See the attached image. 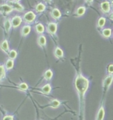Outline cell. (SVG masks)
<instances>
[{"label": "cell", "mask_w": 113, "mask_h": 120, "mask_svg": "<svg viewBox=\"0 0 113 120\" xmlns=\"http://www.w3.org/2000/svg\"><path fill=\"white\" fill-rule=\"evenodd\" d=\"M89 86V81L86 78L83 76H78L75 80V87L80 93L81 95H83L86 92Z\"/></svg>", "instance_id": "6da1fadb"}, {"label": "cell", "mask_w": 113, "mask_h": 120, "mask_svg": "<svg viewBox=\"0 0 113 120\" xmlns=\"http://www.w3.org/2000/svg\"><path fill=\"white\" fill-rule=\"evenodd\" d=\"M36 15L35 14L32 12V11H28L27 13L24 15L23 17V20L25 22H28V23H31L32 22L34 21V20L35 19Z\"/></svg>", "instance_id": "7a4b0ae2"}, {"label": "cell", "mask_w": 113, "mask_h": 120, "mask_svg": "<svg viewBox=\"0 0 113 120\" xmlns=\"http://www.w3.org/2000/svg\"><path fill=\"white\" fill-rule=\"evenodd\" d=\"M8 5H10L13 9H15L18 11H23L24 10V8L20 4L18 3V1H9Z\"/></svg>", "instance_id": "3957f363"}, {"label": "cell", "mask_w": 113, "mask_h": 120, "mask_svg": "<svg viewBox=\"0 0 113 120\" xmlns=\"http://www.w3.org/2000/svg\"><path fill=\"white\" fill-rule=\"evenodd\" d=\"M11 25L13 28H17L21 24L22 19L19 16H15L11 20Z\"/></svg>", "instance_id": "277c9868"}, {"label": "cell", "mask_w": 113, "mask_h": 120, "mask_svg": "<svg viewBox=\"0 0 113 120\" xmlns=\"http://www.w3.org/2000/svg\"><path fill=\"white\" fill-rule=\"evenodd\" d=\"M57 30V25L54 22H50L48 25V31L50 34H55Z\"/></svg>", "instance_id": "5b68a950"}, {"label": "cell", "mask_w": 113, "mask_h": 120, "mask_svg": "<svg viewBox=\"0 0 113 120\" xmlns=\"http://www.w3.org/2000/svg\"><path fill=\"white\" fill-rule=\"evenodd\" d=\"M101 9L104 13H108L110 11V4L109 1H104L101 5Z\"/></svg>", "instance_id": "8992f818"}, {"label": "cell", "mask_w": 113, "mask_h": 120, "mask_svg": "<svg viewBox=\"0 0 113 120\" xmlns=\"http://www.w3.org/2000/svg\"><path fill=\"white\" fill-rule=\"evenodd\" d=\"M0 7L1 9L2 12H4V13H5V14H8V13H11V11H13L12 7L10 5H9L8 4L7 5H2L0 6Z\"/></svg>", "instance_id": "52a82bcc"}, {"label": "cell", "mask_w": 113, "mask_h": 120, "mask_svg": "<svg viewBox=\"0 0 113 120\" xmlns=\"http://www.w3.org/2000/svg\"><path fill=\"white\" fill-rule=\"evenodd\" d=\"M113 80V75H110L109 76L106 77V79H105L104 81V86H106V87H109L110 84L112 83V81Z\"/></svg>", "instance_id": "ba28073f"}, {"label": "cell", "mask_w": 113, "mask_h": 120, "mask_svg": "<svg viewBox=\"0 0 113 120\" xmlns=\"http://www.w3.org/2000/svg\"><path fill=\"white\" fill-rule=\"evenodd\" d=\"M0 48L4 52L7 53V52L9 51V45H8V42L7 40H4V41L2 42V43L0 45Z\"/></svg>", "instance_id": "9c48e42d"}, {"label": "cell", "mask_w": 113, "mask_h": 120, "mask_svg": "<svg viewBox=\"0 0 113 120\" xmlns=\"http://www.w3.org/2000/svg\"><path fill=\"white\" fill-rule=\"evenodd\" d=\"M30 31H31V26H28V25L25 26H23V28H22V35L23 36H27L30 33Z\"/></svg>", "instance_id": "30bf717a"}, {"label": "cell", "mask_w": 113, "mask_h": 120, "mask_svg": "<svg viewBox=\"0 0 113 120\" xmlns=\"http://www.w3.org/2000/svg\"><path fill=\"white\" fill-rule=\"evenodd\" d=\"M52 17L54 18V19H59V18L61 17V13L59 9H54L52 11Z\"/></svg>", "instance_id": "8fae6325"}, {"label": "cell", "mask_w": 113, "mask_h": 120, "mask_svg": "<svg viewBox=\"0 0 113 120\" xmlns=\"http://www.w3.org/2000/svg\"><path fill=\"white\" fill-rule=\"evenodd\" d=\"M13 65H14V61L13 60H11V59H9L6 61V64H5V69L7 70H10L13 67Z\"/></svg>", "instance_id": "7c38bea8"}, {"label": "cell", "mask_w": 113, "mask_h": 120, "mask_svg": "<svg viewBox=\"0 0 113 120\" xmlns=\"http://www.w3.org/2000/svg\"><path fill=\"white\" fill-rule=\"evenodd\" d=\"M38 43H39V46H45L46 44V38H45V36H39V39H38Z\"/></svg>", "instance_id": "4fadbf2b"}, {"label": "cell", "mask_w": 113, "mask_h": 120, "mask_svg": "<svg viewBox=\"0 0 113 120\" xmlns=\"http://www.w3.org/2000/svg\"><path fill=\"white\" fill-rule=\"evenodd\" d=\"M45 8L46 6L42 3H40L39 4L36 6V11L38 13H40V12H43L45 10Z\"/></svg>", "instance_id": "5bb4252c"}, {"label": "cell", "mask_w": 113, "mask_h": 120, "mask_svg": "<svg viewBox=\"0 0 113 120\" xmlns=\"http://www.w3.org/2000/svg\"><path fill=\"white\" fill-rule=\"evenodd\" d=\"M54 54L56 57L58 58H60L64 56V52L62 51V49L60 48H57L56 49H55V52H54Z\"/></svg>", "instance_id": "9a60e30c"}, {"label": "cell", "mask_w": 113, "mask_h": 120, "mask_svg": "<svg viewBox=\"0 0 113 120\" xmlns=\"http://www.w3.org/2000/svg\"><path fill=\"white\" fill-rule=\"evenodd\" d=\"M5 77V69L4 65H0V81H1Z\"/></svg>", "instance_id": "2e32d148"}, {"label": "cell", "mask_w": 113, "mask_h": 120, "mask_svg": "<svg viewBox=\"0 0 113 120\" xmlns=\"http://www.w3.org/2000/svg\"><path fill=\"white\" fill-rule=\"evenodd\" d=\"M11 26H12V25H11V22L10 21V20L7 19L4 22V26H5V29L6 32H8L10 30Z\"/></svg>", "instance_id": "e0dca14e"}, {"label": "cell", "mask_w": 113, "mask_h": 120, "mask_svg": "<svg viewBox=\"0 0 113 120\" xmlns=\"http://www.w3.org/2000/svg\"><path fill=\"white\" fill-rule=\"evenodd\" d=\"M36 32L39 33V34H41L44 31V26H43V25L39 23L38 25H36Z\"/></svg>", "instance_id": "ac0fdd59"}, {"label": "cell", "mask_w": 113, "mask_h": 120, "mask_svg": "<svg viewBox=\"0 0 113 120\" xmlns=\"http://www.w3.org/2000/svg\"><path fill=\"white\" fill-rule=\"evenodd\" d=\"M104 116H105V110H104V108L101 107L99 111V113H98V116H97V118L98 120H103L104 118Z\"/></svg>", "instance_id": "d6986e66"}, {"label": "cell", "mask_w": 113, "mask_h": 120, "mask_svg": "<svg viewBox=\"0 0 113 120\" xmlns=\"http://www.w3.org/2000/svg\"><path fill=\"white\" fill-rule=\"evenodd\" d=\"M50 91H51V86L48 84L44 85L42 88V92L44 94H48L50 92Z\"/></svg>", "instance_id": "ffe728a7"}, {"label": "cell", "mask_w": 113, "mask_h": 120, "mask_svg": "<svg viewBox=\"0 0 113 120\" xmlns=\"http://www.w3.org/2000/svg\"><path fill=\"white\" fill-rule=\"evenodd\" d=\"M52 76H53V73H52V71H51L50 69L47 70V71L45 72V73H44V78L46 79V80H50V79H51L52 77Z\"/></svg>", "instance_id": "44dd1931"}, {"label": "cell", "mask_w": 113, "mask_h": 120, "mask_svg": "<svg viewBox=\"0 0 113 120\" xmlns=\"http://www.w3.org/2000/svg\"><path fill=\"white\" fill-rule=\"evenodd\" d=\"M111 33H112V32H111V29L110 28H105L102 31V34H103V36L105 37H106V38L110 37V35H111Z\"/></svg>", "instance_id": "7402d4cb"}, {"label": "cell", "mask_w": 113, "mask_h": 120, "mask_svg": "<svg viewBox=\"0 0 113 120\" xmlns=\"http://www.w3.org/2000/svg\"><path fill=\"white\" fill-rule=\"evenodd\" d=\"M17 52L14 50V49H12L9 52V57L11 59V60H14L17 57Z\"/></svg>", "instance_id": "603a6c76"}, {"label": "cell", "mask_w": 113, "mask_h": 120, "mask_svg": "<svg viewBox=\"0 0 113 120\" xmlns=\"http://www.w3.org/2000/svg\"><path fill=\"white\" fill-rule=\"evenodd\" d=\"M85 10H86V9H85V7H79L78 9V10H77V14H78V16H81V15H83L85 13Z\"/></svg>", "instance_id": "cb8c5ba5"}, {"label": "cell", "mask_w": 113, "mask_h": 120, "mask_svg": "<svg viewBox=\"0 0 113 120\" xmlns=\"http://www.w3.org/2000/svg\"><path fill=\"white\" fill-rule=\"evenodd\" d=\"M51 106L52 108H57L58 107H59L60 105V102L58 100H53L52 102H51Z\"/></svg>", "instance_id": "d4e9b609"}, {"label": "cell", "mask_w": 113, "mask_h": 120, "mask_svg": "<svg viewBox=\"0 0 113 120\" xmlns=\"http://www.w3.org/2000/svg\"><path fill=\"white\" fill-rule=\"evenodd\" d=\"M19 89L20 90H21V91L27 90L28 89V85H27V84L25 83V82H23V83L19 85Z\"/></svg>", "instance_id": "484cf974"}, {"label": "cell", "mask_w": 113, "mask_h": 120, "mask_svg": "<svg viewBox=\"0 0 113 120\" xmlns=\"http://www.w3.org/2000/svg\"><path fill=\"white\" fill-rule=\"evenodd\" d=\"M106 22V19L104 17H101L99 19V21H98V26L99 27H102Z\"/></svg>", "instance_id": "4316f807"}, {"label": "cell", "mask_w": 113, "mask_h": 120, "mask_svg": "<svg viewBox=\"0 0 113 120\" xmlns=\"http://www.w3.org/2000/svg\"><path fill=\"white\" fill-rule=\"evenodd\" d=\"M4 120H13V116H6L3 118Z\"/></svg>", "instance_id": "83f0119b"}, {"label": "cell", "mask_w": 113, "mask_h": 120, "mask_svg": "<svg viewBox=\"0 0 113 120\" xmlns=\"http://www.w3.org/2000/svg\"><path fill=\"white\" fill-rule=\"evenodd\" d=\"M109 72L110 73H113V64L110 65L109 67Z\"/></svg>", "instance_id": "f1b7e54d"}, {"label": "cell", "mask_w": 113, "mask_h": 120, "mask_svg": "<svg viewBox=\"0 0 113 120\" xmlns=\"http://www.w3.org/2000/svg\"><path fill=\"white\" fill-rule=\"evenodd\" d=\"M110 19H113V13H111V15H110Z\"/></svg>", "instance_id": "f546056e"}, {"label": "cell", "mask_w": 113, "mask_h": 120, "mask_svg": "<svg viewBox=\"0 0 113 120\" xmlns=\"http://www.w3.org/2000/svg\"><path fill=\"white\" fill-rule=\"evenodd\" d=\"M85 1H87V2H89V3H92L93 0H85Z\"/></svg>", "instance_id": "4dcf8cb0"}, {"label": "cell", "mask_w": 113, "mask_h": 120, "mask_svg": "<svg viewBox=\"0 0 113 120\" xmlns=\"http://www.w3.org/2000/svg\"><path fill=\"white\" fill-rule=\"evenodd\" d=\"M44 1H45L46 2H50V1L51 0H44Z\"/></svg>", "instance_id": "1f68e13d"}, {"label": "cell", "mask_w": 113, "mask_h": 120, "mask_svg": "<svg viewBox=\"0 0 113 120\" xmlns=\"http://www.w3.org/2000/svg\"><path fill=\"white\" fill-rule=\"evenodd\" d=\"M14 1H18V2H19V1H21V0H14Z\"/></svg>", "instance_id": "d6a6232c"}]
</instances>
